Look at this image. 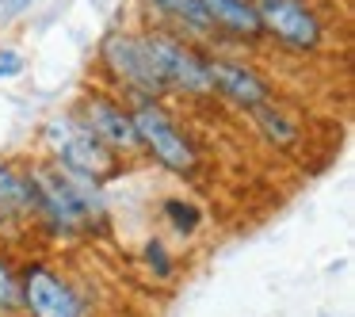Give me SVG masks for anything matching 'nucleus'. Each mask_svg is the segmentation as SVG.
Masks as SVG:
<instances>
[{"mask_svg": "<svg viewBox=\"0 0 355 317\" xmlns=\"http://www.w3.org/2000/svg\"><path fill=\"white\" fill-rule=\"evenodd\" d=\"M248 123H252L256 138H260L268 149H275V153H294V149L302 146V138H306L302 123L279 100L268 103V108H260V111H252V115H248Z\"/></svg>", "mask_w": 355, "mask_h": 317, "instance_id": "obj_12", "label": "nucleus"}, {"mask_svg": "<svg viewBox=\"0 0 355 317\" xmlns=\"http://www.w3.org/2000/svg\"><path fill=\"white\" fill-rule=\"evenodd\" d=\"M27 4H35V0H4V16H19Z\"/></svg>", "mask_w": 355, "mask_h": 317, "instance_id": "obj_18", "label": "nucleus"}, {"mask_svg": "<svg viewBox=\"0 0 355 317\" xmlns=\"http://www.w3.org/2000/svg\"><path fill=\"white\" fill-rule=\"evenodd\" d=\"M16 275H19V317H92L88 294L58 264L35 256V260L16 264Z\"/></svg>", "mask_w": 355, "mask_h": 317, "instance_id": "obj_7", "label": "nucleus"}, {"mask_svg": "<svg viewBox=\"0 0 355 317\" xmlns=\"http://www.w3.org/2000/svg\"><path fill=\"white\" fill-rule=\"evenodd\" d=\"M24 69H27V58L19 54L16 46H0V80L24 77Z\"/></svg>", "mask_w": 355, "mask_h": 317, "instance_id": "obj_17", "label": "nucleus"}, {"mask_svg": "<svg viewBox=\"0 0 355 317\" xmlns=\"http://www.w3.org/2000/svg\"><path fill=\"white\" fill-rule=\"evenodd\" d=\"M134 4H138V12H141V24L172 27V31L187 35V39L202 42V46H210V50L218 46L202 0H134Z\"/></svg>", "mask_w": 355, "mask_h": 317, "instance_id": "obj_11", "label": "nucleus"}, {"mask_svg": "<svg viewBox=\"0 0 355 317\" xmlns=\"http://www.w3.org/2000/svg\"><path fill=\"white\" fill-rule=\"evenodd\" d=\"M69 115L77 119L96 142H103L111 153L126 157V161L141 157L138 130H134V111L119 92H111V88H103V85H88L85 92L77 96Z\"/></svg>", "mask_w": 355, "mask_h": 317, "instance_id": "obj_9", "label": "nucleus"}, {"mask_svg": "<svg viewBox=\"0 0 355 317\" xmlns=\"http://www.w3.org/2000/svg\"><path fill=\"white\" fill-rule=\"evenodd\" d=\"M42 146H46V161H54L73 180H80L88 187H100V191L130 172V161L111 153L103 142H96L69 111L42 126Z\"/></svg>", "mask_w": 355, "mask_h": 317, "instance_id": "obj_4", "label": "nucleus"}, {"mask_svg": "<svg viewBox=\"0 0 355 317\" xmlns=\"http://www.w3.org/2000/svg\"><path fill=\"white\" fill-rule=\"evenodd\" d=\"M0 214H8L16 225H31V184L24 164L0 157Z\"/></svg>", "mask_w": 355, "mask_h": 317, "instance_id": "obj_13", "label": "nucleus"}, {"mask_svg": "<svg viewBox=\"0 0 355 317\" xmlns=\"http://www.w3.org/2000/svg\"><path fill=\"white\" fill-rule=\"evenodd\" d=\"M96 77L103 88L119 92L126 103L138 100H168L161 73L141 42L138 27H107L96 42Z\"/></svg>", "mask_w": 355, "mask_h": 317, "instance_id": "obj_2", "label": "nucleus"}, {"mask_svg": "<svg viewBox=\"0 0 355 317\" xmlns=\"http://www.w3.org/2000/svg\"><path fill=\"white\" fill-rule=\"evenodd\" d=\"M134 130H138L141 157L153 161L161 172L176 180H195L202 172V149L195 134L180 123V115L168 108V100H138L130 103Z\"/></svg>", "mask_w": 355, "mask_h": 317, "instance_id": "obj_3", "label": "nucleus"}, {"mask_svg": "<svg viewBox=\"0 0 355 317\" xmlns=\"http://www.w3.org/2000/svg\"><path fill=\"white\" fill-rule=\"evenodd\" d=\"M202 8L214 27V50H237V54H256L263 50V27L256 0H202Z\"/></svg>", "mask_w": 355, "mask_h": 317, "instance_id": "obj_10", "label": "nucleus"}, {"mask_svg": "<svg viewBox=\"0 0 355 317\" xmlns=\"http://www.w3.org/2000/svg\"><path fill=\"white\" fill-rule=\"evenodd\" d=\"M207 73H210V88H214V103H225V108L241 111V115H252V111L279 100L271 73L260 62H252L248 54L207 50Z\"/></svg>", "mask_w": 355, "mask_h": 317, "instance_id": "obj_8", "label": "nucleus"}, {"mask_svg": "<svg viewBox=\"0 0 355 317\" xmlns=\"http://www.w3.org/2000/svg\"><path fill=\"white\" fill-rule=\"evenodd\" d=\"M31 184V225L54 241H103L111 233V210L100 187H88L62 172L54 161L35 157L24 164Z\"/></svg>", "mask_w": 355, "mask_h": 317, "instance_id": "obj_1", "label": "nucleus"}, {"mask_svg": "<svg viewBox=\"0 0 355 317\" xmlns=\"http://www.w3.org/2000/svg\"><path fill=\"white\" fill-rule=\"evenodd\" d=\"M8 230H16V222H12L8 214H0V237H4V233H8Z\"/></svg>", "mask_w": 355, "mask_h": 317, "instance_id": "obj_19", "label": "nucleus"}, {"mask_svg": "<svg viewBox=\"0 0 355 317\" xmlns=\"http://www.w3.org/2000/svg\"><path fill=\"white\" fill-rule=\"evenodd\" d=\"M263 46L286 58H321L332 42V24L317 0H256Z\"/></svg>", "mask_w": 355, "mask_h": 317, "instance_id": "obj_6", "label": "nucleus"}, {"mask_svg": "<svg viewBox=\"0 0 355 317\" xmlns=\"http://www.w3.org/2000/svg\"><path fill=\"white\" fill-rule=\"evenodd\" d=\"M161 218L180 241H191L195 233L207 225V210L195 199H187V195H168V199H161Z\"/></svg>", "mask_w": 355, "mask_h": 317, "instance_id": "obj_14", "label": "nucleus"}, {"mask_svg": "<svg viewBox=\"0 0 355 317\" xmlns=\"http://www.w3.org/2000/svg\"><path fill=\"white\" fill-rule=\"evenodd\" d=\"M138 35L146 42L168 96H180V100H191V103H214V88H210V73H207L210 46L157 24H141Z\"/></svg>", "mask_w": 355, "mask_h": 317, "instance_id": "obj_5", "label": "nucleus"}, {"mask_svg": "<svg viewBox=\"0 0 355 317\" xmlns=\"http://www.w3.org/2000/svg\"><path fill=\"white\" fill-rule=\"evenodd\" d=\"M141 264H146V271L157 279V283H172V279H176V271H180L172 248L164 245L161 237H146V241H141Z\"/></svg>", "mask_w": 355, "mask_h": 317, "instance_id": "obj_15", "label": "nucleus"}, {"mask_svg": "<svg viewBox=\"0 0 355 317\" xmlns=\"http://www.w3.org/2000/svg\"><path fill=\"white\" fill-rule=\"evenodd\" d=\"M0 317H19V275L4 241H0Z\"/></svg>", "mask_w": 355, "mask_h": 317, "instance_id": "obj_16", "label": "nucleus"}]
</instances>
